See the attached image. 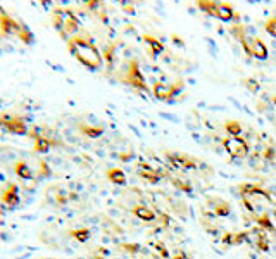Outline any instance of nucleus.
Returning a JSON list of instances; mask_svg holds the SVG:
<instances>
[{
	"instance_id": "f257e3e1",
	"label": "nucleus",
	"mask_w": 276,
	"mask_h": 259,
	"mask_svg": "<svg viewBox=\"0 0 276 259\" xmlns=\"http://www.w3.org/2000/svg\"><path fill=\"white\" fill-rule=\"evenodd\" d=\"M238 195H240L242 206L250 212L252 218L264 214V212H268V209L276 208V202L273 199L271 192L259 183H250V181L240 183L238 185Z\"/></svg>"
},
{
	"instance_id": "f03ea898",
	"label": "nucleus",
	"mask_w": 276,
	"mask_h": 259,
	"mask_svg": "<svg viewBox=\"0 0 276 259\" xmlns=\"http://www.w3.org/2000/svg\"><path fill=\"white\" fill-rule=\"evenodd\" d=\"M67 50L69 54L78 61L79 64L90 71H99L104 66L102 50L95 45V42L90 38V35H76L71 40H67Z\"/></svg>"
},
{
	"instance_id": "7ed1b4c3",
	"label": "nucleus",
	"mask_w": 276,
	"mask_h": 259,
	"mask_svg": "<svg viewBox=\"0 0 276 259\" xmlns=\"http://www.w3.org/2000/svg\"><path fill=\"white\" fill-rule=\"evenodd\" d=\"M248 30H250V28H245V26H242V24H238V26H233L230 32H231V35L240 42L242 49H244V52L248 55V57H254V59H259V61H266L269 57L268 45H266L259 36L248 33Z\"/></svg>"
},
{
	"instance_id": "20e7f679",
	"label": "nucleus",
	"mask_w": 276,
	"mask_h": 259,
	"mask_svg": "<svg viewBox=\"0 0 276 259\" xmlns=\"http://www.w3.org/2000/svg\"><path fill=\"white\" fill-rule=\"evenodd\" d=\"M52 24L57 30L61 36L64 40H71L73 36L79 35L81 32V24H79V19L75 16V12L67 7H57L52 12Z\"/></svg>"
},
{
	"instance_id": "39448f33",
	"label": "nucleus",
	"mask_w": 276,
	"mask_h": 259,
	"mask_svg": "<svg viewBox=\"0 0 276 259\" xmlns=\"http://www.w3.org/2000/svg\"><path fill=\"white\" fill-rule=\"evenodd\" d=\"M119 81L124 83V85L133 86L135 90H138V92H149L147 80H145V76H143L142 69H140V64H138L137 59H130L126 64H124V69L121 71Z\"/></svg>"
},
{
	"instance_id": "423d86ee",
	"label": "nucleus",
	"mask_w": 276,
	"mask_h": 259,
	"mask_svg": "<svg viewBox=\"0 0 276 259\" xmlns=\"http://www.w3.org/2000/svg\"><path fill=\"white\" fill-rule=\"evenodd\" d=\"M197 7L204 11L207 16L216 17V19L223 21V23H230L233 19H238L237 12L230 4L225 2H211V0H199Z\"/></svg>"
},
{
	"instance_id": "0eeeda50",
	"label": "nucleus",
	"mask_w": 276,
	"mask_h": 259,
	"mask_svg": "<svg viewBox=\"0 0 276 259\" xmlns=\"http://www.w3.org/2000/svg\"><path fill=\"white\" fill-rule=\"evenodd\" d=\"M0 130L5 133L17 135V137L30 135V126H28L26 119L19 114H2L0 116Z\"/></svg>"
},
{
	"instance_id": "6e6552de",
	"label": "nucleus",
	"mask_w": 276,
	"mask_h": 259,
	"mask_svg": "<svg viewBox=\"0 0 276 259\" xmlns=\"http://www.w3.org/2000/svg\"><path fill=\"white\" fill-rule=\"evenodd\" d=\"M183 90V83H162V81H155L152 85V95H154L157 100H162V102H169L176 97L180 92Z\"/></svg>"
},
{
	"instance_id": "1a4fd4ad",
	"label": "nucleus",
	"mask_w": 276,
	"mask_h": 259,
	"mask_svg": "<svg viewBox=\"0 0 276 259\" xmlns=\"http://www.w3.org/2000/svg\"><path fill=\"white\" fill-rule=\"evenodd\" d=\"M204 212L209 218H226L231 214V204L221 197H207Z\"/></svg>"
},
{
	"instance_id": "9d476101",
	"label": "nucleus",
	"mask_w": 276,
	"mask_h": 259,
	"mask_svg": "<svg viewBox=\"0 0 276 259\" xmlns=\"http://www.w3.org/2000/svg\"><path fill=\"white\" fill-rule=\"evenodd\" d=\"M223 147L225 150L235 159H244L250 154V146L248 142L242 137H226L223 140Z\"/></svg>"
},
{
	"instance_id": "9b49d317",
	"label": "nucleus",
	"mask_w": 276,
	"mask_h": 259,
	"mask_svg": "<svg viewBox=\"0 0 276 259\" xmlns=\"http://www.w3.org/2000/svg\"><path fill=\"white\" fill-rule=\"evenodd\" d=\"M166 159H168V168L171 166V169L176 171H186V169H195L199 164L197 159L186 156V154L180 152H166Z\"/></svg>"
},
{
	"instance_id": "f8f14e48",
	"label": "nucleus",
	"mask_w": 276,
	"mask_h": 259,
	"mask_svg": "<svg viewBox=\"0 0 276 259\" xmlns=\"http://www.w3.org/2000/svg\"><path fill=\"white\" fill-rule=\"evenodd\" d=\"M21 28H23V21H17L16 17H12L11 14L4 12L0 16V35L5 36H19Z\"/></svg>"
},
{
	"instance_id": "ddd939ff",
	"label": "nucleus",
	"mask_w": 276,
	"mask_h": 259,
	"mask_svg": "<svg viewBox=\"0 0 276 259\" xmlns=\"http://www.w3.org/2000/svg\"><path fill=\"white\" fill-rule=\"evenodd\" d=\"M247 242L252 243V247H256L261 252H268L269 251V233L262 228L256 227L252 230H248V239Z\"/></svg>"
},
{
	"instance_id": "4468645a",
	"label": "nucleus",
	"mask_w": 276,
	"mask_h": 259,
	"mask_svg": "<svg viewBox=\"0 0 276 259\" xmlns=\"http://www.w3.org/2000/svg\"><path fill=\"white\" fill-rule=\"evenodd\" d=\"M0 202L5 209H14L19 206L21 202V195H19V189L17 185L14 183H7L5 189L2 190V197H0Z\"/></svg>"
},
{
	"instance_id": "2eb2a0df",
	"label": "nucleus",
	"mask_w": 276,
	"mask_h": 259,
	"mask_svg": "<svg viewBox=\"0 0 276 259\" xmlns=\"http://www.w3.org/2000/svg\"><path fill=\"white\" fill-rule=\"evenodd\" d=\"M30 135L33 137V150L38 154H47L52 147L55 146V140L44 133H33L30 131Z\"/></svg>"
},
{
	"instance_id": "dca6fc26",
	"label": "nucleus",
	"mask_w": 276,
	"mask_h": 259,
	"mask_svg": "<svg viewBox=\"0 0 276 259\" xmlns=\"http://www.w3.org/2000/svg\"><path fill=\"white\" fill-rule=\"evenodd\" d=\"M137 173H138V177L140 178H143V180L147 181V183H159V181L162 180V177L159 175L157 171H155L154 168L150 164H147V162H143V161H140L138 162V166H137Z\"/></svg>"
},
{
	"instance_id": "f3484780",
	"label": "nucleus",
	"mask_w": 276,
	"mask_h": 259,
	"mask_svg": "<svg viewBox=\"0 0 276 259\" xmlns=\"http://www.w3.org/2000/svg\"><path fill=\"white\" fill-rule=\"evenodd\" d=\"M131 214L137 216L140 221H145V223H150V221H155L157 220V212H155L154 208H149L145 204H135L131 208Z\"/></svg>"
},
{
	"instance_id": "a211bd4d",
	"label": "nucleus",
	"mask_w": 276,
	"mask_h": 259,
	"mask_svg": "<svg viewBox=\"0 0 276 259\" xmlns=\"http://www.w3.org/2000/svg\"><path fill=\"white\" fill-rule=\"evenodd\" d=\"M14 173H16V177L19 178V180L26 181V185H28V181H30L33 189L36 187V178H35V175H33L31 168H30V166H28L24 161L14 162Z\"/></svg>"
},
{
	"instance_id": "6ab92c4d",
	"label": "nucleus",
	"mask_w": 276,
	"mask_h": 259,
	"mask_svg": "<svg viewBox=\"0 0 276 259\" xmlns=\"http://www.w3.org/2000/svg\"><path fill=\"white\" fill-rule=\"evenodd\" d=\"M252 220H254V223H256V227L266 230L269 235H276V225H275V221L271 220V214H269V212L259 214V216H256V218H252Z\"/></svg>"
},
{
	"instance_id": "aec40b11",
	"label": "nucleus",
	"mask_w": 276,
	"mask_h": 259,
	"mask_svg": "<svg viewBox=\"0 0 276 259\" xmlns=\"http://www.w3.org/2000/svg\"><path fill=\"white\" fill-rule=\"evenodd\" d=\"M142 42L145 43L147 47H149L150 54L154 55V57H157V55H161L162 52H164V43H162L159 38H155V36L142 35Z\"/></svg>"
},
{
	"instance_id": "412c9836",
	"label": "nucleus",
	"mask_w": 276,
	"mask_h": 259,
	"mask_svg": "<svg viewBox=\"0 0 276 259\" xmlns=\"http://www.w3.org/2000/svg\"><path fill=\"white\" fill-rule=\"evenodd\" d=\"M248 239V232H237V233H225L223 235V243L230 245V247H235V245H242L244 242H247Z\"/></svg>"
},
{
	"instance_id": "4be33fe9",
	"label": "nucleus",
	"mask_w": 276,
	"mask_h": 259,
	"mask_svg": "<svg viewBox=\"0 0 276 259\" xmlns=\"http://www.w3.org/2000/svg\"><path fill=\"white\" fill-rule=\"evenodd\" d=\"M102 57H104V63H106V66H107V71H112L114 61H116V45L114 43H107L106 47H104Z\"/></svg>"
},
{
	"instance_id": "5701e85b",
	"label": "nucleus",
	"mask_w": 276,
	"mask_h": 259,
	"mask_svg": "<svg viewBox=\"0 0 276 259\" xmlns=\"http://www.w3.org/2000/svg\"><path fill=\"white\" fill-rule=\"evenodd\" d=\"M107 180L110 181V183L114 185H126V175H124V171L119 168H110L107 169Z\"/></svg>"
},
{
	"instance_id": "b1692460",
	"label": "nucleus",
	"mask_w": 276,
	"mask_h": 259,
	"mask_svg": "<svg viewBox=\"0 0 276 259\" xmlns=\"http://www.w3.org/2000/svg\"><path fill=\"white\" fill-rule=\"evenodd\" d=\"M79 131L87 138H99L100 135L104 133V128L102 126H93V125H79Z\"/></svg>"
},
{
	"instance_id": "393cba45",
	"label": "nucleus",
	"mask_w": 276,
	"mask_h": 259,
	"mask_svg": "<svg viewBox=\"0 0 276 259\" xmlns=\"http://www.w3.org/2000/svg\"><path fill=\"white\" fill-rule=\"evenodd\" d=\"M168 180H169L171 185H173L174 189L180 190V192H183V194H192L193 192V185L190 183L188 180H182V178H174V177H169Z\"/></svg>"
},
{
	"instance_id": "a878e982",
	"label": "nucleus",
	"mask_w": 276,
	"mask_h": 259,
	"mask_svg": "<svg viewBox=\"0 0 276 259\" xmlns=\"http://www.w3.org/2000/svg\"><path fill=\"white\" fill-rule=\"evenodd\" d=\"M225 131L228 133V137H240L242 135V125L237 119H228L225 123Z\"/></svg>"
},
{
	"instance_id": "bb28decb",
	"label": "nucleus",
	"mask_w": 276,
	"mask_h": 259,
	"mask_svg": "<svg viewBox=\"0 0 276 259\" xmlns=\"http://www.w3.org/2000/svg\"><path fill=\"white\" fill-rule=\"evenodd\" d=\"M69 235L75 240H78V242H87L90 239V230L88 228H75V230L69 232Z\"/></svg>"
},
{
	"instance_id": "cd10ccee",
	"label": "nucleus",
	"mask_w": 276,
	"mask_h": 259,
	"mask_svg": "<svg viewBox=\"0 0 276 259\" xmlns=\"http://www.w3.org/2000/svg\"><path fill=\"white\" fill-rule=\"evenodd\" d=\"M242 83H244L245 88H247V90H250L252 94H259V92H261V85H259V81H257V80L244 78V80H242Z\"/></svg>"
},
{
	"instance_id": "c85d7f7f",
	"label": "nucleus",
	"mask_w": 276,
	"mask_h": 259,
	"mask_svg": "<svg viewBox=\"0 0 276 259\" xmlns=\"http://www.w3.org/2000/svg\"><path fill=\"white\" fill-rule=\"evenodd\" d=\"M261 156L264 157L268 162L269 161H275V159H276V149H275V146H273V144H268L264 149L261 150Z\"/></svg>"
},
{
	"instance_id": "c756f323",
	"label": "nucleus",
	"mask_w": 276,
	"mask_h": 259,
	"mask_svg": "<svg viewBox=\"0 0 276 259\" xmlns=\"http://www.w3.org/2000/svg\"><path fill=\"white\" fill-rule=\"evenodd\" d=\"M152 247L155 249V252H157V254L161 256V258H164V259L169 258V252H168V247H166V245L161 242V240H155V242H152Z\"/></svg>"
},
{
	"instance_id": "7c9ffc66",
	"label": "nucleus",
	"mask_w": 276,
	"mask_h": 259,
	"mask_svg": "<svg viewBox=\"0 0 276 259\" xmlns=\"http://www.w3.org/2000/svg\"><path fill=\"white\" fill-rule=\"evenodd\" d=\"M119 249L123 252H126V254H137V252L142 251V245H138V243H121Z\"/></svg>"
},
{
	"instance_id": "2f4dec72",
	"label": "nucleus",
	"mask_w": 276,
	"mask_h": 259,
	"mask_svg": "<svg viewBox=\"0 0 276 259\" xmlns=\"http://www.w3.org/2000/svg\"><path fill=\"white\" fill-rule=\"evenodd\" d=\"M264 28H266V32H268L273 38H276V16L269 17V19L264 23Z\"/></svg>"
},
{
	"instance_id": "473e14b6",
	"label": "nucleus",
	"mask_w": 276,
	"mask_h": 259,
	"mask_svg": "<svg viewBox=\"0 0 276 259\" xmlns=\"http://www.w3.org/2000/svg\"><path fill=\"white\" fill-rule=\"evenodd\" d=\"M38 177L40 178H47V177H50L52 175V171H50V168H48V164L45 161H40L38 162Z\"/></svg>"
},
{
	"instance_id": "72a5a7b5",
	"label": "nucleus",
	"mask_w": 276,
	"mask_h": 259,
	"mask_svg": "<svg viewBox=\"0 0 276 259\" xmlns=\"http://www.w3.org/2000/svg\"><path fill=\"white\" fill-rule=\"evenodd\" d=\"M171 259H192V258H190V256L186 254L185 251H178L176 254H174V256H173V258H171Z\"/></svg>"
},
{
	"instance_id": "f704fd0d",
	"label": "nucleus",
	"mask_w": 276,
	"mask_h": 259,
	"mask_svg": "<svg viewBox=\"0 0 276 259\" xmlns=\"http://www.w3.org/2000/svg\"><path fill=\"white\" fill-rule=\"evenodd\" d=\"M271 216H273V221H275V225H276V208L271 211Z\"/></svg>"
},
{
	"instance_id": "c9c22d12",
	"label": "nucleus",
	"mask_w": 276,
	"mask_h": 259,
	"mask_svg": "<svg viewBox=\"0 0 276 259\" xmlns=\"http://www.w3.org/2000/svg\"><path fill=\"white\" fill-rule=\"evenodd\" d=\"M271 102H273V104H275V106H276V95H273V97H271Z\"/></svg>"
},
{
	"instance_id": "e433bc0d",
	"label": "nucleus",
	"mask_w": 276,
	"mask_h": 259,
	"mask_svg": "<svg viewBox=\"0 0 276 259\" xmlns=\"http://www.w3.org/2000/svg\"><path fill=\"white\" fill-rule=\"evenodd\" d=\"M93 259H104V258H100V256H93Z\"/></svg>"
}]
</instances>
